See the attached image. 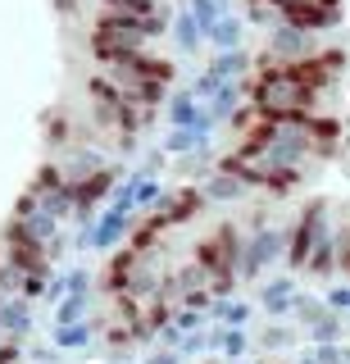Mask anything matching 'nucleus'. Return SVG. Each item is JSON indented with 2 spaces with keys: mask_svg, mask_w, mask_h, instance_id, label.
<instances>
[{
  "mask_svg": "<svg viewBox=\"0 0 350 364\" xmlns=\"http://www.w3.org/2000/svg\"><path fill=\"white\" fill-rule=\"evenodd\" d=\"M241 232L236 228H219L196 246V264L205 273H241Z\"/></svg>",
  "mask_w": 350,
  "mask_h": 364,
  "instance_id": "f257e3e1",
  "label": "nucleus"
},
{
  "mask_svg": "<svg viewBox=\"0 0 350 364\" xmlns=\"http://www.w3.org/2000/svg\"><path fill=\"white\" fill-rule=\"evenodd\" d=\"M323 223H327V210H323V205H310V210L300 214V223L291 228V237H287V269H291V273L310 269L314 246H319V237L327 232Z\"/></svg>",
  "mask_w": 350,
  "mask_h": 364,
  "instance_id": "f03ea898",
  "label": "nucleus"
},
{
  "mask_svg": "<svg viewBox=\"0 0 350 364\" xmlns=\"http://www.w3.org/2000/svg\"><path fill=\"white\" fill-rule=\"evenodd\" d=\"M282 242H287V237H282V232H255L251 242H246V259H241V278H255V273L264 269V259H273L278 250H282Z\"/></svg>",
  "mask_w": 350,
  "mask_h": 364,
  "instance_id": "7ed1b4c3",
  "label": "nucleus"
},
{
  "mask_svg": "<svg viewBox=\"0 0 350 364\" xmlns=\"http://www.w3.org/2000/svg\"><path fill=\"white\" fill-rule=\"evenodd\" d=\"M0 323H5L14 337H28V333H32V310H28V301H9V305H0Z\"/></svg>",
  "mask_w": 350,
  "mask_h": 364,
  "instance_id": "20e7f679",
  "label": "nucleus"
},
{
  "mask_svg": "<svg viewBox=\"0 0 350 364\" xmlns=\"http://www.w3.org/2000/svg\"><path fill=\"white\" fill-rule=\"evenodd\" d=\"M214 314H219L223 318V323H232V328H241L246 323V318H251V305H246V301H214Z\"/></svg>",
  "mask_w": 350,
  "mask_h": 364,
  "instance_id": "39448f33",
  "label": "nucleus"
},
{
  "mask_svg": "<svg viewBox=\"0 0 350 364\" xmlns=\"http://www.w3.org/2000/svg\"><path fill=\"white\" fill-rule=\"evenodd\" d=\"M82 310H87V296H64V305H60V314H55V323L69 328V323H77V318H82Z\"/></svg>",
  "mask_w": 350,
  "mask_h": 364,
  "instance_id": "423d86ee",
  "label": "nucleus"
},
{
  "mask_svg": "<svg viewBox=\"0 0 350 364\" xmlns=\"http://www.w3.org/2000/svg\"><path fill=\"white\" fill-rule=\"evenodd\" d=\"M82 341H92V328H77V323H69V328H60L55 333V346H82Z\"/></svg>",
  "mask_w": 350,
  "mask_h": 364,
  "instance_id": "0eeeda50",
  "label": "nucleus"
},
{
  "mask_svg": "<svg viewBox=\"0 0 350 364\" xmlns=\"http://www.w3.org/2000/svg\"><path fill=\"white\" fill-rule=\"evenodd\" d=\"M209 341H214V346H223V355H232V360L246 355V337L241 333H214Z\"/></svg>",
  "mask_w": 350,
  "mask_h": 364,
  "instance_id": "6e6552de",
  "label": "nucleus"
},
{
  "mask_svg": "<svg viewBox=\"0 0 350 364\" xmlns=\"http://www.w3.org/2000/svg\"><path fill=\"white\" fill-rule=\"evenodd\" d=\"M337 333H341V323H337L332 314H327V318H319V323H314V341H319V346H332V337H337Z\"/></svg>",
  "mask_w": 350,
  "mask_h": 364,
  "instance_id": "1a4fd4ad",
  "label": "nucleus"
},
{
  "mask_svg": "<svg viewBox=\"0 0 350 364\" xmlns=\"http://www.w3.org/2000/svg\"><path fill=\"white\" fill-rule=\"evenodd\" d=\"M296 314H300V318H305V323H310V328L319 323V318H327V310H323V305H319V301H305V296L296 301Z\"/></svg>",
  "mask_w": 350,
  "mask_h": 364,
  "instance_id": "9d476101",
  "label": "nucleus"
},
{
  "mask_svg": "<svg viewBox=\"0 0 350 364\" xmlns=\"http://www.w3.org/2000/svg\"><path fill=\"white\" fill-rule=\"evenodd\" d=\"M291 341H296L291 328H268V333H264V346H291Z\"/></svg>",
  "mask_w": 350,
  "mask_h": 364,
  "instance_id": "9b49d317",
  "label": "nucleus"
},
{
  "mask_svg": "<svg viewBox=\"0 0 350 364\" xmlns=\"http://www.w3.org/2000/svg\"><path fill=\"white\" fill-rule=\"evenodd\" d=\"M327 305L332 310H350V287H332L327 291Z\"/></svg>",
  "mask_w": 350,
  "mask_h": 364,
  "instance_id": "f8f14e48",
  "label": "nucleus"
}]
</instances>
